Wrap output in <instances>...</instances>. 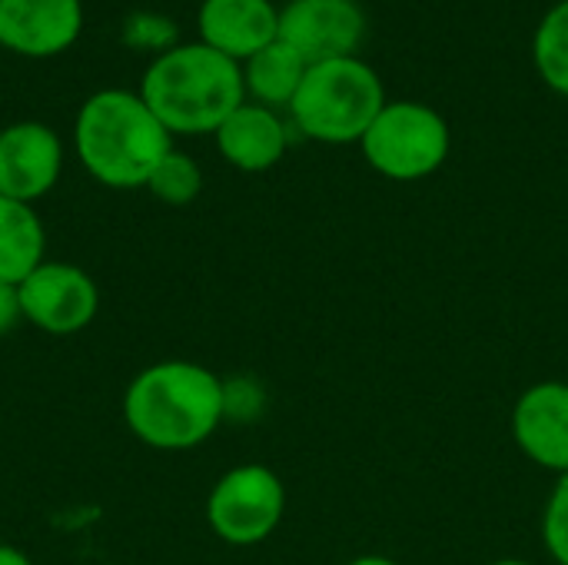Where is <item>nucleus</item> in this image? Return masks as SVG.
<instances>
[{
    "label": "nucleus",
    "mask_w": 568,
    "mask_h": 565,
    "mask_svg": "<svg viewBox=\"0 0 568 565\" xmlns=\"http://www.w3.org/2000/svg\"><path fill=\"white\" fill-rule=\"evenodd\" d=\"M83 27L80 0H0V43L23 57L67 50Z\"/></svg>",
    "instance_id": "9d476101"
},
{
    "label": "nucleus",
    "mask_w": 568,
    "mask_h": 565,
    "mask_svg": "<svg viewBox=\"0 0 568 565\" xmlns=\"http://www.w3.org/2000/svg\"><path fill=\"white\" fill-rule=\"evenodd\" d=\"M303 77H306V60L293 47H286L280 37L270 47H263L260 53H253L243 67L246 93H253L256 103H263L270 110L290 107Z\"/></svg>",
    "instance_id": "2eb2a0df"
},
{
    "label": "nucleus",
    "mask_w": 568,
    "mask_h": 565,
    "mask_svg": "<svg viewBox=\"0 0 568 565\" xmlns=\"http://www.w3.org/2000/svg\"><path fill=\"white\" fill-rule=\"evenodd\" d=\"M386 107L379 73L359 57L306 67L290 103L293 123L320 143H356Z\"/></svg>",
    "instance_id": "20e7f679"
},
{
    "label": "nucleus",
    "mask_w": 568,
    "mask_h": 565,
    "mask_svg": "<svg viewBox=\"0 0 568 565\" xmlns=\"http://www.w3.org/2000/svg\"><path fill=\"white\" fill-rule=\"evenodd\" d=\"M146 190H150L156 200L170 203V206H186V203H193V200L200 196V190H203V173H200V167H196L193 157L170 150V153L160 160V167L153 170Z\"/></svg>",
    "instance_id": "f3484780"
},
{
    "label": "nucleus",
    "mask_w": 568,
    "mask_h": 565,
    "mask_svg": "<svg viewBox=\"0 0 568 565\" xmlns=\"http://www.w3.org/2000/svg\"><path fill=\"white\" fill-rule=\"evenodd\" d=\"M77 153L87 173L106 186H146L173 150L170 130L130 90H100L77 113Z\"/></svg>",
    "instance_id": "7ed1b4c3"
},
{
    "label": "nucleus",
    "mask_w": 568,
    "mask_h": 565,
    "mask_svg": "<svg viewBox=\"0 0 568 565\" xmlns=\"http://www.w3.org/2000/svg\"><path fill=\"white\" fill-rule=\"evenodd\" d=\"M519 450L542 470L568 473V383H536L513 410Z\"/></svg>",
    "instance_id": "9b49d317"
},
{
    "label": "nucleus",
    "mask_w": 568,
    "mask_h": 565,
    "mask_svg": "<svg viewBox=\"0 0 568 565\" xmlns=\"http://www.w3.org/2000/svg\"><path fill=\"white\" fill-rule=\"evenodd\" d=\"M493 565H532V563H526V559H499V563H493Z\"/></svg>",
    "instance_id": "b1692460"
},
{
    "label": "nucleus",
    "mask_w": 568,
    "mask_h": 565,
    "mask_svg": "<svg viewBox=\"0 0 568 565\" xmlns=\"http://www.w3.org/2000/svg\"><path fill=\"white\" fill-rule=\"evenodd\" d=\"M176 37H180V27L166 13H156V10H136L123 23V40L136 50H153L156 57L173 50Z\"/></svg>",
    "instance_id": "a211bd4d"
},
{
    "label": "nucleus",
    "mask_w": 568,
    "mask_h": 565,
    "mask_svg": "<svg viewBox=\"0 0 568 565\" xmlns=\"http://www.w3.org/2000/svg\"><path fill=\"white\" fill-rule=\"evenodd\" d=\"M286 143H290L286 123L276 117V110L263 103L236 107L216 130L220 153L236 170H246V173H263L276 167L286 153Z\"/></svg>",
    "instance_id": "ddd939ff"
},
{
    "label": "nucleus",
    "mask_w": 568,
    "mask_h": 565,
    "mask_svg": "<svg viewBox=\"0 0 568 565\" xmlns=\"http://www.w3.org/2000/svg\"><path fill=\"white\" fill-rule=\"evenodd\" d=\"M286 509V490L266 466H236L210 493L206 519L230 546H256L273 536Z\"/></svg>",
    "instance_id": "423d86ee"
},
{
    "label": "nucleus",
    "mask_w": 568,
    "mask_h": 565,
    "mask_svg": "<svg viewBox=\"0 0 568 565\" xmlns=\"http://www.w3.org/2000/svg\"><path fill=\"white\" fill-rule=\"evenodd\" d=\"M43 263V223L30 203L0 196V283L20 286Z\"/></svg>",
    "instance_id": "4468645a"
},
{
    "label": "nucleus",
    "mask_w": 568,
    "mask_h": 565,
    "mask_svg": "<svg viewBox=\"0 0 568 565\" xmlns=\"http://www.w3.org/2000/svg\"><path fill=\"white\" fill-rule=\"evenodd\" d=\"M140 97L170 133H216L246 103L243 67L206 43H176L146 67Z\"/></svg>",
    "instance_id": "f257e3e1"
},
{
    "label": "nucleus",
    "mask_w": 568,
    "mask_h": 565,
    "mask_svg": "<svg viewBox=\"0 0 568 565\" xmlns=\"http://www.w3.org/2000/svg\"><path fill=\"white\" fill-rule=\"evenodd\" d=\"M200 43L230 60H250L280 37V10L270 0H203Z\"/></svg>",
    "instance_id": "f8f14e48"
},
{
    "label": "nucleus",
    "mask_w": 568,
    "mask_h": 565,
    "mask_svg": "<svg viewBox=\"0 0 568 565\" xmlns=\"http://www.w3.org/2000/svg\"><path fill=\"white\" fill-rule=\"evenodd\" d=\"M0 565H33L20 549L13 546H0Z\"/></svg>",
    "instance_id": "4be33fe9"
},
{
    "label": "nucleus",
    "mask_w": 568,
    "mask_h": 565,
    "mask_svg": "<svg viewBox=\"0 0 568 565\" xmlns=\"http://www.w3.org/2000/svg\"><path fill=\"white\" fill-rule=\"evenodd\" d=\"M20 320H23L20 290L13 283H0V336H7L10 330H17Z\"/></svg>",
    "instance_id": "412c9836"
},
{
    "label": "nucleus",
    "mask_w": 568,
    "mask_h": 565,
    "mask_svg": "<svg viewBox=\"0 0 568 565\" xmlns=\"http://www.w3.org/2000/svg\"><path fill=\"white\" fill-rule=\"evenodd\" d=\"M23 320L53 336L80 333L93 323L100 293L97 283L73 263H40L20 286Z\"/></svg>",
    "instance_id": "6e6552de"
},
{
    "label": "nucleus",
    "mask_w": 568,
    "mask_h": 565,
    "mask_svg": "<svg viewBox=\"0 0 568 565\" xmlns=\"http://www.w3.org/2000/svg\"><path fill=\"white\" fill-rule=\"evenodd\" d=\"M542 539H546L549 556L559 565H568V473L556 483V490L546 503Z\"/></svg>",
    "instance_id": "6ab92c4d"
},
{
    "label": "nucleus",
    "mask_w": 568,
    "mask_h": 565,
    "mask_svg": "<svg viewBox=\"0 0 568 565\" xmlns=\"http://www.w3.org/2000/svg\"><path fill=\"white\" fill-rule=\"evenodd\" d=\"M263 406H266V393L253 376H236L223 383V420L253 423L260 420Z\"/></svg>",
    "instance_id": "aec40b11"
},
{
    "label": "nucleus",
    "mask_w": 568,
    "mask_h": 565,
    "mask_svg": "<svg viewBox=\"0 0 568 565\" xmlns=\"http://www.w3.org/2000/svg\"><path fill=\"white\" fill-rule=\"evenodd\" d=\"M346 565H399L393 563V559H386V556H359V559H353V563Z\"/></svg>",
    "instance_id": "5701e85b"
},
{
    "label": "nucleus",
    "mask_w": 568,
    "mask_h": 565,
    "mask_svg": "<svg viewBox=\"0 0 568 565\" xmlns=\"http://www.w3.org/2000/svg\"><path fill=\"white\" fill-rule=\"evenodd\" d=\"M63 167L60 137L37 120L0 130V196L33 203L53 190Z\"/></svg>",
    "instance_id": "1a4fd4ad"
},
{
    "label": "nucleus",
    "mask_w": 568,
    "mask_h": 565,
    "mask_svg": "<svg viewBox=\"0 0 568 565\" xmlns=\"http://www.w3.org/2000/svg\"><path fill=\"white\" fill-rule=\"evenodd\" d=\"M359 143L376 173L409 183L436 173L446 163L453 140L443 113L426 103L399 100L379 110Z\"/></svg>",
    "instance_id": "39448f33"
},
{
    "label": "nucleus",
    "mask_w": 568,
    "mask_h": 565,
    "mask_svg": "<svg viewBox=\"0 0 568 565\" xmlns=\"http://www.w3.org/2000/svg\"><path fill=\"white\" fill-rule=\"evenodd\" d=\"M532 60L539 77L568 97V0H559L539 23L532 40Z\"/></svg>",
    "instance_id": "dca6fc26"
},
{
    "label": "nucleus",
    "mask_w": 568,
    "mask_h": 565,
    "mask_svg": "<svg viewBox=\"0 0 568 565\" xmlns=\"http://www.w3.org/2000/svg\"><path fill=\"white\" fill-rule=\"evenodd\" d=\"M366 37V17L356 0H290L280 10V40L293 47L306 67L356 57Z\"/></svg>",
    "instance_id": "0eeeda50"
},
{
    "label": "nucleus",
    "mask_w": 568,
    "mask_h": 565,
    "mask_svg": "<svg viewBox=\"0 0 568 565\" xmlns=\"http://www.w3.org/2000/svg\"><path fill=\"white\" fill-rule=\"evenodd\" d=\"M123 416L153 450H193L223 423V380L183 360L146 366L126 390Z\"/></svg>",
    "instance_id": "f03ea898"
}]
</instances>
